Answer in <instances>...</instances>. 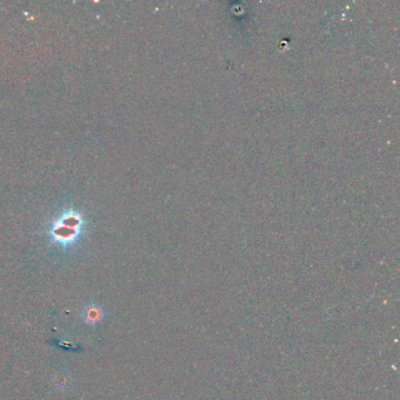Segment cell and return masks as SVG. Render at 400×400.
Returning <instances> with one entry per match:
<instances>
[{
  "label": "cell",
  "mask_w": 400,
  "mask_h": 400,
  "mask_svg": "<svg viewBox=\"0 0 400 400\" xmlns=\"http://www.w3.org/2000/svg\"><path fill=\"white\" fill-rule=\"evenodd\" d=\"M103 312L102 309L98 305H88L87 308L83 309L82 312V318L85 320V323L88 324V325H95L98 321H100L101 318H102Z\"/></svg>",
  "instance_id": "6da1fadb"
}]
</instances>
